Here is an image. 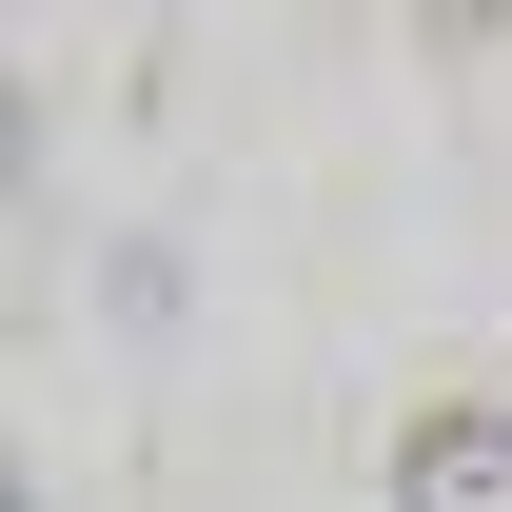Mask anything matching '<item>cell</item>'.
<instances>
[{
    "label": "cell",
    "mask_w": 512,
    "mask_h": 512,
    "mask_svg": "<svg viewBox=\"0 0 512 512\" xmlns=\"http://www.w3.org/2000/svg\"><path fill=\"white\" fill-rule=\"evenodd\" d=\"M394 512H512V414H414L394 434Z\"/></svg>",
    "instance_id": "1"
}]
</instances>
